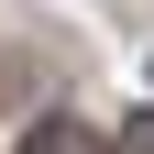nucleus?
Returning a JSON list of instances; mask_svg holds the SVG:
<instances>
[{
	"label": "nucleus",
	"mask_w": 154,
	"mask_h": 154,
	"mask_svg": "<svg viewBox=\"0 0 154 154\" xmlns=\"http://www.w3.org/2000/svg\"><path fill=\"white\" fill-rule=\"evenodd\" d=\"M22 154H88V132H77V121H33V132H22Z\"/></svg>",
	"instance_id": "obj_1"
},
{
	"label": "nucleus",
	"mask_w": 154,
	"mask_h": 154,
	"mask_svg": "<svg viewBox=\"0 0 154 154\" xmlns=\"http://www.w3.org/2000/svg\"><path fill=\"white\" fill-rule=\"evenodd\" d=\"M121 154H154V110H143V121H132V132H121Z\"/></svg>",
	"instance_id": "obj_2"
}]
</instances>
